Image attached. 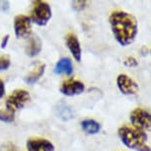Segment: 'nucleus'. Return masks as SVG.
I'll return each mask as SVG.
<instances>
[{
  "mask_svg": "<svg viewBox=\"0 0 151 151\" xmlns=\"http://www.w3.org/2000/svg\"><path fill=\"white\" fill-rule=\"evenodd\" d=\"M56 112H58V116L59 119H63V121H68L72 118V112L68 107L66 106H59L58 109H56Z\"/></svg>",
  "mask_w": 151,
  "mask_h": 151,
  "instance_id": "obj_15",
  "label": "nucleus"
},
{
  "mask_svg": "<svg viewBox=\"0 0 151 151\" xmlns=\"http://www.w3.org/2000/svg\"><path fill=\"white\" fill-rule=\"evenodd\" d=\"M8 41H9V35H6L5 37H3V39H2V41H1V45H1V48L6 47Z\"/></svg>",
  "mask_w": 151,
  "mask_h": 151,
  "instance_id": "obj_22",
  "label": "nucleus"
},
{
  "mask_svg": "<svg viewBox=\"0 0 151 151\" xmlns=\"http://www.w3.org/2000/svg\"><path fill=\"white\" fill-rule=\"evenodd\" d=\"M28 151H55V145L47 138L32 137L27 140Z\"/></svg>",
  "mask_w": 151,
  "mask_h": 151,
  "instance_id": "obj_9",
  "label": "nucleus"
},
{
  "mask_svg": "<svg viewBox=\"0 0 151 151\" xmlns=\"http://www.w3.org/2000/svg\"><path fill=\"white\" fill-rule=\"evenodd\" d=\"M84 90H85V85L83 82L76 80V79L73 78H69L64 80L61 83L60 88H59L60 93L67 97L80 95V94L84 92Z\"/></svg>",
  "mask_w": 151,
  "mask_h": 151,
  "instance_id": "obj_8",
  "label": "nucleus"
},
{
  "mask_svg": "<svg viewBox=\"0 0 151 151\" xmlns=\"http://www.w3.org/2000/svg\"><path fill=\"white\" fill-rule=\"evenodd\" d=\"M55 74H65L69 76L73 73V64L69 58H62L56 62L55 66Z\"/></svg>",
  "mask_w": 151,
  "mask_h": 151,
  "instance_id": "obj_12",
  "label": "nucleus"
},
{
  "mask_svg": "<svg viewBox=\"0 0 151 151\" xmlns=\"http://www.w3.org/2000/svg\"><path fill=\"white\" fill-rule=\"evenodd\" d=\"M5 92H6V90H5L4 81L0 79V99H2L5 96Z\"/></svg>",
  "mask_w": 151,
  "mask_h": 151,
  "instance_id": "obj_21",
  "label": "nucleus"
},
{
  "mask_svg": "<svg viewBox=\"0 0 151 151\" xmlns=\"http://www.w3.org/2000/svg\"><path fill=\"white\" fill-rule=\"evenodd\" d=\"M116 86L124 95L132 96L138 92L139 86L132 77L127 74H119L116 77Z\"/></svg>",
  "mask_w": 151,
  "mask_h": 151,
  "instance_id": "obj_7",
  "label": "nucleus"
},
{
  "mask_svg": "<svg viewBox=\"0 0 151 151\" xmlns=\"http://www.w3.org/2000/svg\"><path fill=\"white\" fill-rule=\"evenodd\" d=\"M65 44L73 58L77 62H80L82 58V48L77 36L73 33H68L65 36Z\"/></svg>",
  "mask_w": 151,
  "mask_h": 151,
  "instance_id": "obj_10",
  "label": "nucleus"
},
{
  "mask_svg": "<svg viewBox=\"0 0 151 151\" xmlns=\"http://www.w3.org/2000/svg\"><path fill=\"white\" fill-rule=\"evenodd\" d=\"M14 33L17 39H29L32 36V21L27 15H17L14 18Z\"/></svg>",
  "mask_w": 151,
  "mask_h": 151,
  "instance_id": "obj_6",
  "label": "nucleus"
},
{
  "mask_svg": "<svg viewBox=\"0 0 151 151\" xmlns=\"http://www.w3.org/2000/svg\"><path fill=\"white\" fill-rule=\"evenodd\" d=\"M81 127L83 132L87 134H97L100 130H101V124L95 119H87L81 122Z\"/></svg>",
  "mask_w": 151,
  "mask_h": 151,
  "instance_id": "obj_13",
  "label": "nucleus"
},
{
  "mask_svg": "<svg viewBox=\"0 0 151 151\" xmlns=\"http://www.w3.org/2000/svg\"><path fill=\"white\" fill-rule=\"evenodd\" d=\"M45 70V64L39 65V66L36 67L33 71H31L28 75H26V77H25V79H24L25 82L29 85L35 84L36 82L38 81L42 75H44Z\"/></svg>",
  "mask_w": 151,
  "mask_h": 151,
  "instance_id": "obj_14",
  "label": "nucleus"
},
{
  "mask_svg": "<svg viewBox=\"0 0 151 151\" xmlns=\"http://www.w3.org/2000/svg\"><path fill=\"white\" fill-rule=\"evenodd\" d=\"M0 151H21L12 142H5L0 146Z\"/></svg>",
  "mask_w": 151,
  "mask_h": 151,
  "instance_id": "obj_19",
  "label": "nucleus"
},
{
  "mask_svg": "<svg viewBox=\"0 0 151 151\" xmlns=\"http://www.w3.org/2000/svg\"><path fill=\"white\" fill-rule=\"evenodd\" d=\"M150 53H151V48H150Z\"/></svg>",
  "mask_w": 151,
  "mask_h": 151,
  "instance_id": "obj_23",
  "label": "nucleus"
},
{
  "mask_svg": "<svg viewBox=\"0 0 151 151\" xmlns=\"http://www.w3.org/2000/svg\"><path fill=\"white\" fill-rule=\"evenodd\" d=\"M118 135L121 141L129 149L134 151H151L150 146L147 144L148 136L146 132L129 125H122L118 129Z\"/></svg>",
  "mask_w": 151,
  "mask_h": 151,
  "instance_id": "obj_2",
  "label": "nucleus"
},
{
  "mask_svg": "<svg viewBox=\"0 0 151 151\" xmlns=\"http://www.w3.org/2000/svg\"><path fill=\"white\" fill-rule=\"evenodd\" d=\"M52 12L50 4L42 0L33 1V7L31 10L30 19L32 23L38 25L40 27H44L47 24L52 18Z\"/></svg>",
  "mask_w": 151,
  "mask_h": 151,
  "instance_id": "obj_3",
  "label": "nucleus"
},
{
  "mask_svg": "<svg viewBox=\"0 0 151 151\" xmlns=\"http://www.w3.org/2000/svg\"><path fill=\"white\" fill-rule=\"evenodd\" d=\"M109 23L113 36L119 45H132L138 33V22L132 14L122 10H115L110 14Z\"/></svg>",
  "mask_w": 151,
  "mask_h": 151,
  "instance_id": "obj_1",
  "label": "nucleus"
},
{
  "mask_svg": "<svg viewBox=\"0 0 151 151\" xmlns=\"http://www.w3.org/2000/svg\"><path fill=\"white\" fill-rule=\"evenodd\" d=\"M11 61L10 58L7 55H1L0 56V71L6 70L10 67Z\"/></svg>",
  "mask_w": 151,
  "mask_h": 151,
  "instance_id": "obj_17",
  "label": "nucleus"
},
{
  "mask_svg": "<svg viewBox=\"0 0 151 151\" xmlns=\"http://www.w3.org/2000/svg\"><path fill=\"white\" fill-rule=\"evenodd\" d=\"M124 64L127 67H135L138 65V61L136 60L133 56H127V58L124 59Z\"/></svg>",
  "mask_w": 151,
  "mask_h": 151,
  "instance_id": "obj_20",
  "label": "nucleus"
},
{
  "mask_svg": "<svg viewBox=\"0 0 151 151\" xmlns=\"http://www.w3.org/2000/svg\"><path fill=\"white\" fill-rule=\"evenodd\" d=\"M30 99V93L27 90L16 89L7 97L6 101H5V108L11 112L15 113L16 111L21 110L26 106Z\"/></svg>",
  "mask_w": 151,
  "mask_h": 151,
  "instance_id": "obj_5",
  "label": "nucleus"
},
{
  "mask_svg": "<svg viewBox=\"0 0 151 151\" xmlns=\"http://www.w3.org/2000/svg\"><path fill=\"white\" fill-rule=\"evenodd\" d=\"M132 127L143 132H151V113L141 108H136L129 114Z\"/></svg>",
  "mask_w": 151,
  "mask_h": 151,
  "instance_id": "obj_4",
  "label": "nucleus"
},
{
  "mask_svg": "<svg viewBox=\"0 0 151 151\" xmlns=\"http://www.w3.org/2000/svg\"><path fill=\"white\" fill-rule=\"evenodd\" d=\"M14 115L15 113L11 112V111L7 110H0V121L4 122H12L14 121Z\"/></svg>",
  "mask_w": 151,
  "mask_h": 151,
  "instance_id": "obj_16",
  "label": "nucleus"
},
{
  "mask_svg": "<svg viewBox=\"0 0 151 151\" xmlns=\"http://www.w3.org/2000/svg\"><path fill=\"white\" fill-rule=\"evenodd\" d=\"M42 41L38 36L32 35L28 39V42L26 45V53L30 58H35L41 52L42 50Z\"/></svg>",
  "mask_w": 151,
  "mask_h": 151,
  "instance_id": "obj_11",
  "label": "nucleus"
},
{
  "mask_svg": "<svg viewBox=\"0 0 151 151\" xmlns=\"http://www.w3.org/2000/svg\"><path fill=\"white\" fill-rule=\"evenodd\" d=\"M87 1L85 0H76V1H72V8L75 11H82L85 9L87 6Z\"/></svg>",
  "mask_w": 151,
  "mask_h": 151,
  "instance_id": "obj_18",
  "label": "nucleus"
}]
</instances>
